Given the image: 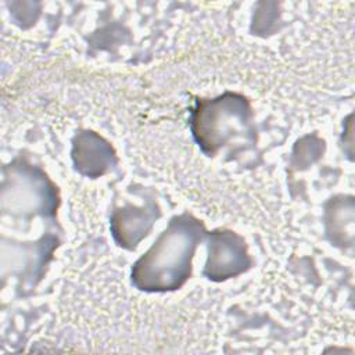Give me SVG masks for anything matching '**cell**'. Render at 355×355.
Instances as JSON below:
<instances>
[{
    "instance_id": "obj_1",
    "label": "cell",
    "mask_w": 355,
    "mask_h": 355,
    "mask_svg": "<svg viewBox=\"0 0 355 355\" xmlns=\"http://www.w3.org/2000/svg\"><path fill=\"white\" fill-rule=\"evenodd\" d=\"M201 230L202 225L193 216L173 218L151 248L135 263V286L146 291L179 288L190 275Z\"/></svg>"
}]
</instances>
